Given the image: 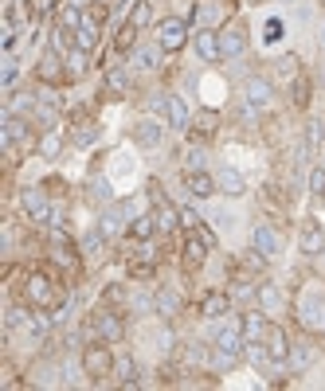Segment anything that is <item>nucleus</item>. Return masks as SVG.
<instances>
[{
    "instance_id": "obj_35",
    "label": "nucleus",
    "mask_w": 325,
    "mask_h": 391,
    "mask_svg": "<svg viewBox=\"0 0 325 391\" xmlns=\"http://www.w3.org/2000/svg\"><path fill=\"white\" fill-rule=\"evenodd\" d=\"M75 145H90V141H94V137H99V126H90V121H82L79 129H75Z\"/></svg>"
},
{
    "instance_id": "obj_41",
    "label": "nucleus",
    "mask_w": 325,
    "mask_h": 391,
    "mask_svg": "<svg viewBox=\"0 0 325 391\" xmlns=\"http://www.w3.org/2000/svg\"><path fill=\"white\" fill-rule=\"evenodd\" d=\"M40 75H43V78H48V82H55V78H59V75H63V71H59V67H55V55H43V63H40Z\"/></svg>"
},
{
    "instance_id": "obj_49",
    "label": "nucleus",
    "mask_w": 325,
    "mask_h": 391,
    "mask_svg": "<svg viewBox=\"0 0 325 391\" xmlns=\"http://www.w3.org/2000/svg\"><path fill=\"white\" fill-rule=\"evenodd\" d=\"M322 156H325V145H322Z\"/></svg>"
},
{
    "instance_id": "obj_13",
    "label": "nucleus",
    "mask_w": 325,
    "mask_h": 391,
    "mask_svg": "<svg viewBox=\"0 0 325 391\" xmlns=\"http://www.w3.org/2000/svg\"><path fill=\"white\" fill-rule=\"evenodd\" d=\"M239 329H243V341L251 344V341H266V313L259 309V313H243V321H239Z\"/></svg>"
},
{
    "instance_id": "obj_36",
    "label": "nucleus",
    "mask_w": 325,
    "mask_h": 391,
    "mask_svg": "<svg viewBox=\"0 0 325 391\" xmlns=\"http://www.w3.org/2000/svg\"><path fill=\"white\" fill-rule=\"evenodd\" d=\"M114 371H118V380H122V383H138V364H133V360L114 364Z\"/></svg>"
},
{
    "instance_id": "obj_32",
    "label": "nucleus",
    "mask_w": 325,
    "mask_h": 391,
    "mask_svg": "<svg viewBox=\"0 0 325 391\" xmlns=\"http://www.w3.org/2000/svg\"><path fill=\"white\" fill-rule=\"evenodd\" d=\"M87 55H90V51H82V47L67 51V75H71V78H79L82 71H87Z\"/></svg>"
},
{
    "instance_id": "obj_23",
    "label": "nucleus",
    "mask_w": 325,
    "mask_h": 391,
    "mask_svg": "<svg viewBox=\"0 0 325 391\" xmlns=\"http://www.w3.org/2000/svg\"><path fill=\"white\" fill-rule=\"evenodd\" d=\"M75 43H79L82 51H94V47H99V20H82V28L75 31Z\"/></svg>"
},
{
    "instance_id": "obj_17",
    "label": "nucleus",
    "mask_w": 325,
    "mask_h": 391,
    "mask_svg": "<svg viewBox=\"0 0 325 391\" xmlns=\"http://www.w3.org/2000/svg\"><path fill=\"white\" fill-rule=\"evenodd\" d=\"M302 317H305V325H314V329H325V297H317V293H305Z\"/></svg>"
},
{
    "instance_id": "obj_38",
    "label": "nucleus",
    "mask_w": 325,
    "mask_h": 391,
    "mask_svg": "<svg viewBox=\"0 0 325 391\" xmlns=\"http://www.w3.org/2000/svg\"><path fill=\"white\" fill-rule=\"evenodd\" d=\"M102 243H106V235H102V231H90L87 239H82V251H87V254H99Z\"/></svg>"
},
{
    "instance_id": "obj_48",
    "label": "nucleus",
    "mask_w": 325,
    "mask_h": 391,
    "mask_svg": "<svg viewBox=\"0 0 325 391\" xmlns=\"http://www.w3.org/2000/svg\"><path fill=\"white\" fill-rule=\"evenodd\" d=\"M317 47L325 51V24H322V31H317Z\"/></svg>"
},
{
    "instance_id": "obj_16",
    "label": "nucleus",
    "mask_w": 325,
    "mask_h": 391,
    "mask_svg": "<svg viewBox=\"0 0 325 391\" xmlns=\"http://www.w3.org/2000/svg\"><path fill=\"white\" fill-rule=\"evenodd\" d=\"M153 305H157L153 313H161V317H177L180 313V293L168 290V286H161V290L153 293Z\"/></svg>"
},
{
    "instance_id": "obj_11",
    "label": "nucleus",
    "mask_w": 325,
    "mask_h": 391,
    "mask_svg": "<svg viewBox=\"0 0 325 391\" xmlns=\"http://www.w3.org/2000/svg\"><path fill=\"white\" fill-rule=\"evenodd\" d=\"M243 51H247V31L243 28L231 24V28L219 31V55H224V59H239Z\"/></svg>"
},
{
    "instance_id": "obj_18",
    "label": "nucleus",
    "mask_w": 325,
    "mask_h": 391,
    "mask_svg": "<svg viewBox=\"0 0 325 391\" xmlns=\"http://www.w3.org/2000/svg\"><path fill=\"white\" fill-rule=\"evenodd\" d=\"M266 352H270V360H275V364H286V356H290V341H286L282 329H266Z\"/></svg>"
},
{
    "instance_id": "obj_1",
    "label": "nucleus",
    "mask_w": 325,
    "mask_h": 391,
    "mask_svg": "<svg viewBox=\"0 0 325 391\" xmlns=\"http://www.w3.org/2000/svg\"><path fill=\"white\" fill-rule=\"evenodd\" d=\"M36 145V133H31V126L24 121V117L8 114L4 117V153H16V149H31Z\"/></svg>"
},
{
    "instance_id": "obj_3",
    "label": "nucleus",
    "mask_w": 325,
    "mask_h": 391,
    "mask_svg": "<svg viewBox=\"0 0 325 391\" xmlns=\"http://www.w3.org/2000/svg\"><path fill=\"white\" fill-rule=\"evenodd\" d=\"M153 110L157 114H165V121L173 129H188L192 121H188V106H185V98L180 94H161V98H153Z\"/></svg>"
},
{
    "instance_id": "obj_22",
    "label": "nucleus",
    "mask_w": 325,
    "mask_h": 391,
    "mask_svg": "<svg viewBox=\"0 0 325 391\" xmlns=\"http://www.w3.org/2000/svg\"><path fill=\"white\" fill-rule=\"evenodd\" d=\"M227 305H231V302H227V293H208L204 305H200V313H204L208 321H219V317L227 313Z\"/></svg>"
},
{
    "instance_id": "obj_12",
    "label": "nucleus",
    "mask_w": 325,
    "mask_h": 391,
    "mask_svg": "<svg viewBox=\"0 0 325 391\" xmlns=\"http://www.w3.org/2000/svg\"><path fill=\"white\" fill-rule=\"evenodd\" d=\"M298 246H302V254H322L325 251V231H322V223L305 219L302 235H298Z\"/></svg>"
},
{
    "instance_id": "obj_47",
    "label": "nucleus",
    "mask_w": 325,
    "mask_h": 391,
    "mask_svg": "<svg viewBox=\"0 0 325 391\" xmlns=\"http://www.w3.org/2000/svg\"><path fill=\"white\" fill-rule=\"evenodd\" d=\"M122 297H126V290H122V286H110V290H106V302H122Z\"/></svg>"
},
{
    "instance_id": "obj_7",
    "label": "nucleus",
    "mask_w": 325,
    "mask_h": 391,
    "mask_svg": "<svg viewBox=\"0 0 325 391\" xmlns=\"http://www.w3.org/2000/svg\"><path fill=\"white\" fill-rule=\"evenodd\" d=\"M20 207L28 219H51V204H48V196H43V188H24L20 192Z\"/></svg>"
},
{
    "instance_id": "obj_44",
    "label": "nucleus",
    "mask_w": 325,
    "mask_h": 391,
    "mask_svg": "<svg viewBox=\"0 0 325 391\" xmlns=\"http://www.w3.org/2000/svg\"><path fill=\"white\" fill-rule=\"evenodd\" d=\"M180 227H188V231H196V227H200V215L192 212V207H180Z\"/></svg>"
},
{
    "instance_id": "obj_25",
    "label": "nucleus",
    "mask_w": 325,
    "mask_h": 391,
    "mask_svg": "<svg viewBox=\"0 0 325 391\" xmlns=\"http://www.w3.org/2000/svg\"><path fill=\"white\" fill-rule=\"evenodd\" d=\"M133 67L138 71H157L161 67V47H138L133 51Z\"/></svg>"
},
{
    "instance_id": "obj_14",
    "label": "nucleus",
    "mask_w": 325,
    "mask_h": 391,
    "mask_svg": "<svg viewBox=\"0 0 325 391\" xmlns=\"http://www.w3.org/2000/svg\"><path fill=\"white\" fill-rule=\"evenodd\" d=\"M24 293H28V302H36V305H51V302H55V290H51V282L43 278V274H31L28 286H24Z\"/></svg>"
},
{
    "instance_id": "obj_46",
    "label": "nucleus",
    "mask_w": 325,
    "mask_h": 391,
    "mask_svg": "<svg viewBox=\"0 0 325 391\" xmlns=\"http://www.w3.org/2000/svg\"><path fill=\"white\" fill-rule=\"evenodd\" d=\"M204 356H208V352L200 348V344H192V348H188V364H204Z\"/></svg>"
},
{
    "instance_id": "obj_37",
    "label": "nucleus",
    "mask_w": 325,
    "mask_h": 391,
    "mask_svg": "<svg viewBox=\"0 0 325 391\" xmlns=\"http://www.w3.org/2000/svg\"><path fill=\"white\" fill-rule=\"evenodd\" d=\"M36 383H43V388H55V383H67L59 376V368H40L36 371Z\"/></svg>"
},
{
    "instance_id": "obj_43",
    "label": "nucleus",
    "mask_w": 325,
    "mask_h": 391,
    "mask_svg": "<svg viewBox=\"0 0 325 391\" xmlns=\"http://www.w3.org/2000/svg\"><path fill=\"white\" fill-rule=\"evenodd\" d=\"M185 165H188V172H200V168H204V149H192V153L185 156Z\"/></svg>"
},
{
    "instance_id": "obj_24",
    "label": "nucleus",
    "mask_w": 325,
    "mask_h": 391,
    "mask_svg": "<svg viewBox=\"0 0 325 391\" xmlns=\"http://www.w3.org/2000/svg\"><path fill=\"white\" fill-rule=\"evenodd\" d=\"M153 215H157V227H161V231H173V227L180 223V207H173L168 200H161Z\"/></svg>"
},
{
    "instance_id": "obj_8",
    "label": "nucleus",
    "mask_w": 325,
    "mask_h": 391,
    "mask_svg": "<svg viewBox=\"0 0 325 391\" xmlns=\"http://www.w3.org/2000/svg\"><path fill=\"white\" fill-rule=\"evenodd\" d=\"M133 141H138L141 149H157L161 141H165V126H161L157 117H141L138 126H133Z\"/></svg>"
},
{
    "instance_id": "obj_30",
    "label": "nucleus",
    "mask_w": 325,
    "mask_h": 391,
    "mask_svg": "<svg viewBox=\"0 0 325 391\" xmlns=\"http://www.w3.org/2000/svg\"><path fill=\"white\" fill-rule=\"evenodd\" d=\"M305 188H310V196H314V200H325V165L310 168V176H305Z\"/></svg>"
},
{
    "instance_id": "obj_10",
    "label": "nucleus",
    "mask_w": 325,
    "mask_h": 391,
    "mask_svg": "<svg viewBox=\"0 0 325 391\" xmlns=\"http://www.w3.org/2000/svg\"><path fill=\"white\" fill-rule=\"evenodd\" d=\"M255 302H259V309L266 313V317H278V313L286 309V297H282V290H278L275 282H263L255 290Z\"/></svg>"
},
{
    "instance_id": "obj_9",
    "label": "nucleus",
    "mask_w": 325,
    "mask_h": 391,
    "mask_svg": "<svg viewBox=\"0 0 325 391\" xmlns=\"http://www.w3.org/2000/svg\"><path fill=\"white\" fill-rule=\"evenodd\" d=\"M270 98H275V87L266 82V78H247V87H243V102L247 106H255V110H266L270 106Z\"/></svg>"
},
{
    "instance_id": "obj_42",
    "label": "nucleus",
    "mask_w": 325,
    "mask_h": 391,
    "mask_svg": "<svg viewBox=\"0 0 325 391\" xmlns=\"http://www.w3.org/2000/svg\"><path fill=\"white\" fill-rule=\"evenodd\" d=\"M40 153L48 156V161L59 153V133H48V137H43V141H40Z\"/></svg>"
},
{
    "instance_id": "obj_5",
    "label": "nucleus",
    "mask_w": 325,
    "mask_h": 391,
    "mask_svg": "<svg viewBox=\"0 0 325 391\" xmlns=\"http://www.w3.org/2000/svg\"><path fill=\"white\" fill-rule=\"evenodd\" d=\"M251 243H255V251L263 254V258H278V254H282V235L270 223H259L255 231H251Z\"/></svg>"
},
{
    "instance_id": "obj_4",
    "label": "nucleus",
    "mask_w": 325,
    "mask_h": 391,
    "mask_svg": "<svg viewBox=\"0 0 325 391\" xmlns=\"http://www.w3.org/2000/svg\"><path fill=\"white\" fill-rule=\"evenodd\" d=\"M185 43H188V24L185 20H177V16L161 20L157 24V47L161 51H180Z\"/></svg>"
},
{
    "instance_id": "obj_21",
    "label": "nucleus",
    "mask_w": 325,
    "mask_h": 391,
    "mask_svg": "<svg viewBox=\"0 0 325 391\" xmlns=\"http://www.w3.org/2000/svg\"><path fill=\"white\" fill-rule=\"evenodd\" d=\"M310 364H314V348H310V344H290L286 368H290V371H305Z\"/></svg>"
},
{
    "instance_id": "obj_26",
    "label": "nucleus",
    "mask_w": 325,
    "mask_h": 391,
    "mask_svg": "<svg viewBox=\"0 0 325 391\" xmlns=\"http://www.w3.org/2000/svg\"><path fill=\"white\" fill-rule=\"evenodd\" d=\"M87 196H90V204H114V192H110V180H106V176L90 180V184H87Z\"/></svg>"
},
{
    "instance_id": "obj_27",
    "label": "nucleus",
    "mask_w": 325,
    "mask_h": 391,
    "mask_svg": "<svg viewBox=\"0 0 325 391\" xmlns=\"http://www.w3.org/2000/svg\"><path fill=\"white\" fill-rule=\"evenodd\" d=\"M204 254H208V243L200 239L196 231H192V239L185 243V263L188 266H200V263H204Z\"/></svg>"
},
{
    "instance_id": "obj_34",
    "label": "nucleus",
    "mask_w": 325,
    "mask_h": 391,
    "mask_svg": "<svg viewBox=\"0 0 325 391\" xmlns=\"http://www.w3.org/2000/svg\"><path fill=\"white\" fill-rule=\"evenodd\" d=\"M317 145H325V126L322 121H310L305 126V149H317Z\"/></svg>"
},
{
    "instance_id": "obj_20",
    "label": "nucleus",
    "mask_w": 325,
    "mask_h": 391,
    "mask_svg": "<svg viewBox=\"0 0 325 391\" xmlns=\"http://www.w3.org/2000/svg\"><path fill=\"white\" fill-rule=\"evenodd\" d=\"M216 176H208L204 168H200V172H188V192L196 196V200H208V196L216 192Z\"/></svg>"
},
{
    "instance_id": "obj_28",
    "label": "nucleus",
    "mask_w": 325,
    "mask_h": 391,
    "mask_svg": "<svg viewBox=\"0 0 325 391\" xmlns=\"http://www.w3.org/2000/svg\"><path fill=\"white\" fill-rule=\"evenodd\" d=\"M129 24H133V28H149V24H153V4H149V0H138V4H133V8H129Z\"/></svg>"
},
{
    "instance_id": "obj_31",
    "label": "nucleus",
    "mask_w": 325,
    "mask_h": 391,
    "mask_svg": "<svg viewBox=\"0 0 325 391\" xmlns=\"http://www.w3.org/2000/svg\"><path fill=\"white\" fill-rule=\"evenodd\" d=\"M59 28H71V31H79V28H82V12H79V4H63V8H59Z\"/></svg>"
},
{
    "instance_id": "obj_2",
    "label": "nucleus",
    "mask_w": 325,
    "mask_h": 391,
    "mask_svg": "<svg viewBox=\"0 0 325 391\" xmlns=\"http://www.w3.org/2000/svg\"><path fill=\"white\" fill-rule=\"evenodd\" d=\"M82 371H87L90 380H102V376H110V371H114V356H110L106 341L87 344V352H82Z\"/></svg>"
},
{
    "instance_id": "obj_33",
    "label": "nucleus",
    "mask_w": 325,
    "mask_h": 391,
    "mask_svg": "<svg viewBox=\"0 0 325 391\" xmlns=\"http://www.w3.org/2000/svg\"><path fill=\"white\" fill-rule=\"evenodd\" d=\"M106 90H110V94H126V90H129V75L114 67V71L106 75Z\"/></svg>"
},
{
    "instance_id": "obj_29",
    "label": "nucleus",
    "mask_w": 325,
    "mask_h": 391,
    "mask_svg": "<svg viewBox=\"0 0 325 391\" xmlns=\"http://www.w3.org/2000/svg\"><path fill=\"white\" fill-rule=\"evenodd\" d=\"M153 231H161V227H157V215H138V219L129 223V235H133V239H149Z\"/></svg>"
},
{
    "instance_id": "obj_40",
    "label": "nucleus",
    "mask_w": 325,
    "mask_h": 391,
    "mask_svg": "<svg viewBox=\"0 0 325 391\" xmlns=\"http://www.w3.org/2000/svg\"><path fill=\"white\" fill-rule=\"evenodd\" d=\"M133 39H138V28H133V24L126 20V28L118 31V47H122V51H129V47H133Z\"/></svg>"
},
{
    "instance_id": "obj_19",
    "label": "nucleus",
    "mask_w": 325,
    "mask_h": 391,
    "mask_svg": "<svg viewBox=\"0 0 325 391\" xmlns=\"http://www.w3.org/2000/svg\"><path fill=\"white\" fill-rule=\"evenodd\" d=\"M196 51H200V59L204 63H219V36L216 31H196Z\"/></svg>"
},
{
    "instance_id": "obj_6",
    "label": "nucleus",
    "mask_w": 325,
    "mask_h": 391,
    "mask_svg": "<svg viewBox=\"0 0 325 391\" xmlns=\"http://www.w3.org/2000/svg\"><path fill=\"white\" fill-rule=\"evenodd\" d=\"M90 329L99 332V341L114 344V341H122V332H126V325H122V317H118V313L102 309V313H94V321H90Z\"/></svg>"
},
{
    "instance_id": "obj_45",
    "label": "nucleus",
    "mask_w": 325,
    "mask_h": 391,
    "mask_svg": "<svg viewBox=\"0 0 325 391\" xmlns=\"http://www.w3.org/2000/svg\"><path fill=\"white\" fill-rule=\"evenodd\" d=\"M216 227H219V231H231V227H236V215H231V212H216Z\"/></svg>"
},
{
    "instance_id": "obj_39",
    "label": "nucleus",
    "mask_w": 325,
    "mask_h": 391,
    "mask_svg": "<svg viewBox=\"0 0 325 391\" xmlns=\"http://www.w3.org/2000/svg\"><path fill=\"white\" fill-rule=\"evenodd\" d=\"M278 75H282V78H294L298 75V55H282V59H278Z\"/></svg>"
},
{
    "instance_id": "obj_15",
    "label": "nucleus",
    "mask_w": 325,
    "mask_h": 391,
    "mask_svg": "<svg viewBox=\"0 0 325 391\" xmlns=\"http://www.w3.org/2000/svg\"><path fill=\"white\" fill-rule=\"evenodd\" d=\"M216 184H219V192H224V196H243L247 192V180H243L239 168H219Z\"/></svg>"
}]
</instances>
